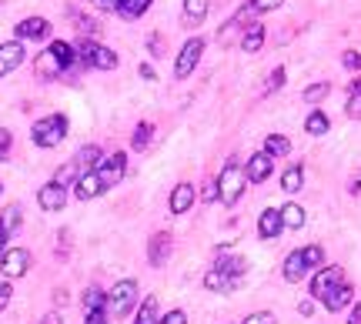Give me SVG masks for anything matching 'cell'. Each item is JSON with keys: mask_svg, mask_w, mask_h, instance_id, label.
I'll use <instances>...</instances> for the list:
<instances>
[{"mask_svg": "<svg viewBox=\"0 0 361 324\" xmlns=\"http://www.w3.org/2000/svg\"><path fill=\"white\" fill-rule=\"evenodd\" d=\"M30 137H34V144L37 148H57L64 137H67V117L64 114H47V117H40L34 130H30Z\"/></svg>", "mask_w": 361, "mask_h": 324, "instance_id": "6da1fadb", "label": "cell"}, {"mask_svg": "<svg viewBox=\"0 0 361 324\" xmlns=\"http://www.w3.org/2000/svg\"><path fill=\"white\" fill-rule=\"evenodd\" d=\"M134 301H137V281H134V277H124V281H117V284L107 291L104 311L114 314V318H124V314H130Z\"/></svg>", "mask_w": 361, "mask_h": 324, "instance_id": "7a4b0ae2", "label": "cell"}, {"mask_svg": "<svg viewBox=\"0 0 361 324\" xmlns=\"http://www.w3.org/2000/svg\"><path fill=\"white\" fill-rule=\"evenodd\" d=\"M244 194V174H241V167H237V161H228L224 164V171L218 174V200L221 204H237Z\"/></svg>", "mask_w": 361, "mask_h": 324, "instance_id": "3957f363", "label": "cell"}, {"mask_svg": "<svg viewBox=\"0 0 361 324\" xmlns=\"http://www.w3.org/2000/svg\"><path fill=\"white\" fill-rule=\"evenodd\" d=\"M94 174L101 177L104 191H107V187H114L121 177L128 174V154H124V150H117V154H110V157H101V164L94 167Z\"/></svg>", "mask_w": 361, "mask_h": 324, "instance_id": "277c9868", "label": "cell"}, {"mask_svg": "<svg viewBox=\"0 0 361 324\" xmlns=\"http://www.w3.org/2000/svg\"><path fill=\"white\" fill-rule=\"evenodd\" d=\"M201 54H205V40H201V37H191V40L180 47L178 60H174V77H178V80H184V77L194 74V67H198Z\"/></svg>", "mask_w": 361, "mask_h": 324, "instance_id": "5b68a950", "label": "cell"}, {"mask_svg": "<svg viewBox=\"0 0 361 324\" xmlns=\"http://www.w3.org/2000/svg\"><path fill=\"white\" fill-rule=\"evenodd\" d=\"M341 281H345V271H341V268H335V264L318 268V275H314V281H311V298L325 301L338 288V284H341Z\"/></svg>", "mask_w": 361, "mask_h": 324, "instance_id": "8992f818", "label": "cell"}, {"mask_svg": "<svg viewBox=\"0 0 361 324\" xmlns=\"http://www.w3.org/2000/svg\"><path fill=\"white\" fill-rule=\"evenodd\" d=\"M27 268H30V251L10 248V251H3V254H0V275L7 277V281L27 275Z\"/></svg>", "mask_w": 361, "mask_h": 324, "instance_id": "52a82bcc", "label": "cell"}, {"mask_svg": "<svg viewBox=\"0 0 361 324\" xmlns=\"http://www.w3.org/2000/svg\"><path fill=\"white\" fill-rule=\"evenodd\" d=\"M14 34H17V40L24 44V40H47L51 37V21H44V17H27L21 24L14 27Z\"/></svg>", "mask_w": 361, "mask_h": 324, "instance_id": "ba28073f", "label": "cell"}, {"mask_svg": "<svg viewBox=\"0 0 361 324\" xmlns=\"http://www.w3.org/2000/svg\"><path fill=\"white\" fill-rule=\"evenodd\" d=\"M24 57H27V50H24L21 40H7V44H0V77L14 74V71L24 64Z\"/></svg>", "mask_w": 361, "mask_h": 324, "instance_id": "9c48e42d", "label": "cell"}, {"mask_svg": "<svg viewBox=\"0 0 361 324\" xmlns=\"http://www.w3.org/2000/svg\"><path fill=\"white\" fill-rule=\"evenodd\" d=\"M171 234L167 231H157L151 234V241H148V261H151V268H161V264H167V257H171Z\"/></svg>", "mask_w": 361, "mask_h": 324, "instance_id": "30bf717a", "label": "cell"}, {"mask_svg": "<svg viewBox=\"0 0 361 324\" xmlns=\"http://www.w3.org/2000/svg\"><path fill=\"white\" fill-rule=\"evenodd\" d=\"M271 171H275V161H271L264 150H261V154H251V161H248V167H244V181L261 184V181L271 177Z\"/></svg>", "mask_w": 361, "mask_h": 324, "instance_id": "8fae6325", "label": "cell"}, {"mask_svg": "<svg viewBox=\"0 0 361 324\" xmlns=\"http://www.w3.org/2000/svg\"><path fill=\"white\" fill-rule=\"evenodd\" d=\"M37 204L44 207V211H60V207H67V187H57V184H44L40 191H37Z\"/></svg>", "mask_w": 361, "mask_h": 324, "instance_id": "7c38bea8", "label": "cell"}, {"mask_svg": "<svg viewBox=\"0 0 361 324\" xmlns=\"http://www.w3.org/2000/svg\"><path fill=\"white\" fill-rule=\"evenodd\" d=\"M284 227H281V211L278 207H268V211H261L258 218V234L264 241H271V238H278Z\"/></svg>", "mask_w": 361, "mask_h": 324, "instance_id": "4fadbf2b", "label": "cell"}, {"mask_svg": "<svg viewBox=\"0 0 361 324\" xmlns=\"http://www.w3.org/2000/svg\"><path fill=\"white\" fill-rule=\"evenodd\" d=\"M74 194H78L80 200H94V198H101V194H104L101 177L94 174V171L80 174V177H78V184H74Z\"/></svg>", "mask_w": 361, "mask_h": 324, "instance_id": "5bb4252c", "label": "cell"}, {"mask_svg": "<svg viewBox=\"0 0 361 324\" xmlns=\"http://www.w3.org/2000/svg\"><path fill=\"white\" fill-rule=\"evenodd\" d=\"M214 271H221V275L228 277H237L248 271V264H244V257H237V254H224V251H218V257H214Z\"/></svg>", "mask_w": 361, "mask_h": 324, "instance_id": "9a60e30c", "label": "cell"}, {"mask_svg": "<svg viewBox=\"0 0 361 324\" xmlns=\"http://www.w3.org/2000/svg\"><path fill=\"white\" fill-rule=\"evenodd\" d=\"M207 17V0H184V10H180V24L184 27H201Z\"/></svg>", "mask_w": 361, "mask_h": 324, "instance_id": "2e32d148", "label": "cell"}, {"mask_svg": "<svg viewBox=\"0 0 361 324\" xmlns=\"http://www.w3.org/2000/svg\"><path fill=\"white\" fill-rule=\"evenodd\" d=\"M191 204H194V187L187 181H180L178 187L171 191V214H187Z\"/></svg>", "mask_w": 361, "mask_h": 324, "instance_id": "e0dca14e", "label": "cell"}, {"mask_svg": "<svg viewBox=\"0 0 361 324\" xmlns=\"http://www.w3.org/2000/svg\"><path fill=\"white\" fill-rule=\"evenodd\" d=\"M284 281H291V284H298L301 277L308 275V264H305V257H301V251H291L288 257H284V268H281Z\"/></svg>", "mask_w": 361, "mask_h": 324, "instance_id": "ac0fdd59", "label": "cell"}, {"mask_svg": "<svg viewBox=\"0 0 361 324\" xmlns=\"http://www.w3.org/2000/svg\"><path fill=\"white\" fill-rule=\"evenodd\" d=\"M351 298H355V288H351L348 281H341V284H338L335 291H331L328 298L321 301V304H325L328 311H345V308L351 304Z\"/></svg>", "mask_w": 361, "mask_h": 324, "instance_id": "d6986e66", "label": "cell"}, {"mask_svg": "<svg viewBox=\"0 0 361 324\" xmlns=\"http://www.w3.org/2000/svg\"><path fill=\"white\" fill-rule=\"evenodd\" d=\"M261 44H264V27L261 24H248L241 30V50L244 54H258Z\"/></svg>", "mask_w": 361, "mask_h": 324, "instance_id": "ffe728a7", "label": "cell"}, {"mask_svg": "<svg viewBox=\"0 0 361 324\" xmlns=\"http://www.w3.org/2000/svg\"><path fill=\"white\" fill-rule=\"evenodd\" d=\"M47 50H51L54 57H57V64L64 67V74H67L71 67H78V57H74V47H71L67 40H54V44H51Z\"/></svg>", "mask_w": 361, "mask_h": 324, "instance_id": "44dd1931", "label": "cell"}, {"mask_svg": "<svg viewBox=\"0 0 361 324\" xmlns=\"http://www.w3.org/2000/svg\"><path fill=\"white\" fill-rule=\"evenodd\" d=\"M74 164L80 167V174L94 171V167L101 164V148H97V144H87V148H80V150H78V157H74Z\"/></svg>", "mask_w": 361, "mask_h": 324, "instance_id": "7402d4cb", "label": "cell"}, {"mask_svg": "<svg viewBox=\"0 0 361 324\" xmlns=\"http://www.w3.org/2000/svg\"><path fill=\"white\" fill-rule=\"evenodd\" d=\"M161 321V308H157V298L151 294V298L141 301V308H137V318H134V324H157Z\"/></svg>", "mask_w": 361, "mask_h": 324, "instance_id": "603a6c76", "label": "cell"}, {"mask_svg": "<svg viewBox=\"0 0 361 324\" xmlns=\"http://www.w3.org/2000/svg\"><path fill=\"white\" fill-rule=\"evenodd\" d=\"M148 7H151V0H117V14L124 21H137L141 14H148Z\"/></svg>", "mask_w": 361, "mask_h": 324, "instance_id": "cb8c5ba5", "label": "cell"}, {"mask_svg": "<svg viewBox=\"0 0 361 324\" xmlns=\"http://www.w3.org/2000/svg\"><path fill=\"white\" fill-rule=\"evenodd\" d=\"M281 227H294V231H298V227H305V207H301V204H294V200H291V204H284V207H281Z\"/></svg>", "mask_w": 361, "mask_h": 324, "instance_id": "d4e9b609", "label": "cell"}, {"mask_svg": "<svg viewBox=\"0 0 361 324\" xmlns=\"http://www.w3.org/2000/svg\"><path fill=\"white\" fill-rule=\"evenodd\" d=\"M234 281H237V277H228V275H221V271L211 268V271L205 275V288L207 291H221V294H228V291L234 288Z\"/></svg>", "mask_w": 361, "mask_h": 324, "instance_id": "484cf974", "label": "cell"}, {"mask_svg": "<svg viewBox=\"0 0 361 324\" xmlns=\"http://www.w3.org/2000/svg\"><path fill=\"white\" fill-rule=\"evenodd\" d=\"M21 221H24V214H21V204H10V207H7V211L0 214V231H3V234L10 238V234H14V231L21 227Z\"/></svg>", "mask_w": 361, "mask_h": 324, "instance_id": "4316f807", "label": "cell"}, {"mask_svg": "<svg viewBox=\"0 0 361 324\" xmlns=\"http://www.w3.org/2000/svg\"><path fill=\"white\" fill-rule=\"evenodd\" d=\"M328 127H331V121H328V114H325V111H311L308 121H305V130H308L311 137H321V134H328Z\"/></svg>", "mask_w": 361, "mask_h": 324, "instance_id": "83f0119b", "label": "cell"}, {"mask_svg": "<svg viewBox=\"0 0 361 324\" xmlns=\"http://www.w3.org/2000/svg\"><path fill=\"white\" fill-rule=\"evenodd\" d=\"M264 154L275 161V157H284V154H291V141L281 137V134H271V137H264Z\"/></svg>", "mask_w": 361, "mask_h": 324, "instance_id": "f1b7e54d", "label": "cell"}, {"mask_svg": "<svg viewBox=\"0 0 361 324\" xmlns=\"http://www.w3.org/2000/svg\"><path fill=\"white\" fill-rule=\"evenodd\" d=\"M281 187H284V191H288V194H298V191L305 187V167H301V164H294L291 171H284Z\"/></svg>", "mask_w": 361, "mask_h": 324, "instance_id": "f546056e", "label": "cell"}, {"mask_svg": "<svg viewBox=\"0 0 361 324\" xmlns=\"http://www.w3.org/2000/svg\"><path fill=\"white\" fill-rule=\"evenodd\" d=\"M37 74H40V77H57V74H64V67L57 64V57H54L51 50H44V54L37 57Z\"/></svg>", "mask_w": 361, "mask_h": 324, "instance_id": "4dcf8cb0", "label": "cell"}, {"mask_svg": "<svg viewBox=\"0 0 361 324\" xmlns=\"http://www.w3.org/2000/svg\"><path fill=\"white\" fill-rule=\"evenodd\" d=\"M78 177H80V167L71 161V164H64V167L54 171V184L57 187H67V184H78Z\"/></svg>", "mask_w": 361, "mask_h": 324, "instance_id": "1f68e13d", "label": "cell"}, {"mask_svg": "<svg viewBox=\"0 0 361 324\" xmlns=\"http://www.w3.org/2000/svg\"><path fill=\"white\" fill-rule=\"evenodd\" d=\"M151 137H154V124L141 121V124L134 127V137H130V144H134V150H144L148 144H151Z\"/></svg>", "mask_w": 361, "mask_h": 324, "instance_id": "d6a6232c", "label": "cell"}, {"mask_svg": "<svg viewBox=\"0 0 361 324\" xmlns=\"http://www.w3.org/2000/svg\"><path fill=\"white\" fill-rule=\"evenodd\" d=\"M328 94H331V84H328V80H321V84H311L301 97H305V104H321Z\"/></svg>", "mask_w": 361, "mask_h": 324, "instance_id": "836d02e7", "label": "cell"}, {"mask_svg": "<svg viewBox=\"0 0 361 324\" xmlns=\"http://www.w3.org/2000/svg\"><path fill=\"white\" fill-rule=\"evenodd\" d=\"M104 304H107V291H101V288H87L84 308H87V311H104Z\"/></svg>", "mask_w": 361, "mask_h": 324, "instance_id": "e575fe53", "label": "cell"}, {"mask_svg": "<svg viewBox=\"0 0 361 324\" xmlns=\"http://www.w3.org/2000/svg\"><path fill=\"white\" fill-rule=\"evenodd\" d=\"M301 257H305V264L311 268H325L321 261H325V251H321V244H308V248H301Z\"/></svg>", "mask_w": 361, "mask_h": 324, "instance_id": "d590c367", "label": "cell"}, {"mask_svg": "<svg viewBox=\"0 0 361 324\" xmlns=\"http://www.w3.org/2000/svg\"><path fill=\"white\" fill-rule=\"evenodd\" d=\"M74 24H78V30L84 34V37L101 34V24H97V21H91V17H84V14H78V17H74Z\"/></svg>", "mask_w": 361, "mask_h": 324, "instance_id": "8d00e7d4", "label": "cell"}, {"mask_svg": "<svg viewBox=\"0 0 361 324\" xmlns=\"http://www.w3.org/2000/svg\"><path fill=\"white\" fill-rule=\"evenodd\" d=\"M284 87V67H275L271 77L264 80V94H275V91H281Z\"/></svg>", "mask_w": 361, "mask_h": 324, "instance_id": "74e56055", "label": "cell"}, {"mask_svg": "<svg viewBox=\"0 0 361 324\" xmlns=\"http://www.w3.org/2000/svg\"><path fill=\"white\" fill-rule=\"evenodd\" d=\"M345 114L351 117V121H361V94H351L348 104H345Z\"/></svg>", "mask_w": 361, "mask_h": 324, "instance_id": "f35d334b", "label": "cell"}, {"mask_svg": "<svg viewBox=\"0 0 361 324\" xmlns=\"http://www.w3.org/2000/svg\"><path fill=\"white\" fill-rule=\"evenodd\" d=\"M341 64H345L348 71H361V54L358 50H345V54H341Z\"/></svg>", "mask_w": 361, "mask_h": 324, "instance_id": "ab89813d", "label": "cell"}, {"mask_svg": "<svg viewBox=\"0 0 361 324\" xmlns=\"http://www.w3.org/2000/svg\"><path fill=\"white\" fill-rule=\"evenodd\" d=\"M244 324H278V318H275L271 311H255V314H248Z\"/></svg>", "mask_w": 361, "mask_h": 324, "instance_id": "60d3db41", "label": "cell"}, {"mask_svg": "<svg viewBox=\"0 0 361 324\" xmlns=\"http://www.w3.org/2000/svg\"><path fill=\"white\" fill-rule=\"evenodd\" d=\"M157 324H187V314H184L180 308H174V311L161 314V321H157Z\"/></svg>", "mask_w": 361, "mask_h": 324, "instance_id": "b9f144b4", "label": "cell"}, {"mask_svg": "<svg viewBox=\"0 0 361 324\" xmlns=\"http://www.w3.org/2000/svg\"><path fill=\"white\" fill-rule=\"evenodd\" d=\"M284 0H251V7L258 10V14H268V10H278Z\"/></svg>", "mask_w": 361, "mask_h": 324, "instance_id": "7bdbcfd3", "label": "cell"}, {"mask_svg": "<svg viewBox=\"0 0 361 324\" xmlns=\"http://www.w3.org/2000/svg\"><path fill=\"white\" fill-rule=\"evenodd\" d=\"M148 50H151V57H161V54H164V40H161V34H148Z\"/></svg>", "mask_w": 361, "mask_h": 324, "instance_id": "ee69618b", "label": "cell"}, {"mask_svg": "<svg viewBox=\"0 0 361 324\" xmlns=\"http://www.w3.org/2000/svg\"><path fill=\"white\" fill-rule=\"evenodd\" d=\"M84 324H110V321H107V311H87Z\"/></svg>", "mask_w": 361, "mask_h": 324, "instance_id": "f6af8a7d", "label": "cell"}, {"mask_svg": "<svg viewBox=\"0 0 361 324\" xmlns=\"http://www.w3.org/2000/svg\"><path fill=\"white\" fill-rule=\"evenodd\" d=\"M10 298H14V288H10V284L3 281V284H0V311H3V308L10 304Z\"/></svg>", "mask_w": 361, "mask_h": 324, "instance_id": "bcb514c9", "label": "cell"}, {"mask_svg": "<svg viewBox=\"0 0 361 324\" xmlns=\"http://www.w3.org/2000/svg\"><path fill=\"white\" fill-rule=\"evenodd\" d=\"M201 198L211 204V200H218V181H207L205 184V191H201Z\"/></svg>", "mask_w": 361, "mask_h": 324, "instance_id": "7dc6e473", "label": "cell"}, {"mask_svg": "<svg viewBox=\"0 0 361 324\" xmlns=\"http://www.w3.org/2000/svg\"><path fill=\"white\" fill-rule=\"evenodd\" d=\"M7 150H10V130L0 127V157H7Z\"/></svg>", "mask_w": 361, "mask_h": 324, "instance_id": "c3c4849f", "label": "cell"}, {"mask_svg": "<svg viewBox=\"0 0 361 324\" xmlns=\"http://www.w3.org/2000/svg\"><path fill=\"white\" fill-rule=\"evenodd\" d=\"M348 194H361V171L348 181Z\"/></svg>", "mask_w": 361, "mask_h": 324, "instance_id": "681fc988", "label": "cell"}, {"mask_svg": "<svg viewBox=\"0 0 361 324\" xmlns=\"http://www.w3.org/2000/svg\"><path fill=\"white\" fill-rule=\"evenodd\" d=\"M94 7H101V10H117V0H91Z\"/></svg>", "mask_w": 361, "mask_h": 324, "instance_id": "f907efd6", "label": "cell"}, {"mask_svg": "<svg viewBox=\"0 0 361 324\" xmlns=\"http://www.w3.org/2000/svg\"><path fill=\"white\" fill-rule=\"evenodd\" d=\"M141 77H144V80H157V74H154V67H151V64H141Z\"/></svg>", "mask_w": 361, "mask_h": 324, "instance_id": "816d5d0a", "label": "cell"}, {"mask_svg": "<svg viewBox=\"0 0 361 324\" xmlns=\"http://www.w3.org/2000/svg\"><path fill=\"white\" fill-rule=\"evenodd\" d=\"M348 324H361V301L351 308V318H348Z\"/></svg>", "mask_w": 361, "mask_h": 324, "instance_id": "f5cc1de1", "label": "cell"}, {"mask_svg": "<svg viewBox=\"0 0 361 324\" xmlns=\"http://www.w3.org/2000/svg\"><path fill=\"white\" fill-rule=\"evenodd\" d=\"M298 311H301L305 318H311V314H314V304H311V301H301V308H298Z\"/></svg>", "mask_w": 361, "mask_h": 324, "instance_id": "db71d44e", "label": "cell"}, {"mask_svg": "<svg viewBox=\"0 0 361 324\" xmlns=\"http://www.w3.org/2000/svg\"><path fill=\"white\" fill-rule=\"evenodd\" d=\"M351 94H361V77H355V80H351V87H348V97H351Z\"/></svg>", "mask_w": 361, "mask_h": 324, "instance_id": "11a10c76", "label": "cell"}, {"mask_svg": "<svg viewBox=\"0 0 361 324\" xmlns=\"http://www.w3.org/2000/svg\"><path fill=\"white\" fill-rule=\"evenodd\" d=\"M44 324H60V314H57V311H51V314L44 318Z\"/></svg>", "mask_w": 361, "mask_h": 324, "instance_id": "9f6ffc18", "label": "cell"}, {"mask_svg": "<svg viewBox=\"0 0 361 324\" xmlns=\"http://www.w3.org/2000/svg\"><path fill=\"white\" fill-rule=\"evenodd\" d=\"M3 244H7V234L0 231V254H3Z\"/></svg>", "mask_w": 361, "mask_h": 324, "instance_id": "6f0895ef", "label": "cell"}, {"mask_svg": "<svg viewBox=\"0 0 361 324\" xmlns=\"http://www.w3.org/2000/svg\"><path fill=\"white\" fill-rule=\"evenodd\" d=\"M3 3H7V0H0V7H3Z\"/></svg>", "mask_w": 361, "mask_h": 324, "instance_id": "680465c9", "label": "cell"}, {"mask_svg": "<svg viewBox=\"0 0 361 324\" xmlns=\"http://www.w3.org/2000/svg\"><path fill=\"white\" fill-rule=\"evenodd\" d=\"M0 191H3V187H0Z\"/></svg>", "mask_w": 361, "mask_h": 324, "instance_id": "91938a15", "label": "cell"}]
</instances>
